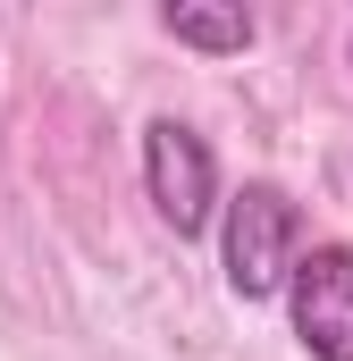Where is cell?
Returning <instances> with one entry per match:
<instances>
[{"label":"cell","instance_id":"cell-1","mask_svg":"<svg viewBox=\"0 0 353 361\" xmlns=\"http://www.w3.org/2000/svg\"><path fill=\"white\" fill-rule=\"evenodd\" d=\"M303 261V210L286 202V185H244L227 202V227H219V269L236 302H269L286 294V277Z\"/></svg>","mask_w":353,"mask_h":361},{"label":"cell","instance_id":"cell-3","mask_svg":"<svg viewBox=\"0 0 353 361\" xmlns=\"http://www.w3.org/2000/svg\"><path fill=\"white\" fill-rule=\"evenodd\" d=\"M286 311L311 361H353V244H311L286 277Z\"/></svg>","mask_w":353,"mask_h":361},{"label":"cell","instance_id":"cell-2","mask_svg":"<svg viewBox=\"0 0 353 361\" xmlns=\"http://www.w3.org/2000/svg\"><path fill=\"white\" fill-rule=\"evenodd\" d=\"M143 193H152L160 227H176V235L210 227V210H219V160H210V143L185 118H152L143 126Z\"/></svg>","mask_w":353,"mask_h":361},{"label":"cell","instance_id":"cell-5","mask_svg":"<svg viewBox=\"0 0 353 361\" xmlns=\"http://www.w3.org/2000/svg\"><path fill=\"white\" fill-rule=\"evenodd\" d=\"M345 59H353V51H345Z\"/></svg>","mask_w":353,"mask_h":361},{"label":"cell","instance_id":"cell-4","mask_svg":"<svg viewBox=\"0 0 353 361\" xmlns=\"http://www.w3.org/2000/svg\"><path fill=\"white\" fill-rule=\"evenodd\" d=\"M160 25H169L185 51H202V59H236V51H253V8H202V0H169L160 8Z\"/></svg>","mask_w":353,"mask_h":361}]
</instances>
